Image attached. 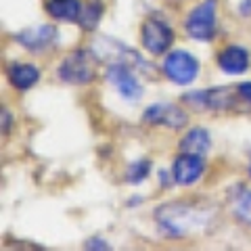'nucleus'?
Instances as JSON below:
<instances>
[{"label":"nucleus","mask_w":251,"mask_h":251,"mask_svg":"<svg viewBox=\"0 0 251 251\" xmlns=\"http://www.w3.org/2000/svg\"><path fill=\"white\" fill-rule=\"evenodd\" d=\"M209 214L211 211L207 205H199L193 201H170L157 207L155 220L172 237H184L199 226H205Z\"/></svg>","instance_id":"f257e3e1"},{"label":"nucleus","mask_w":251,"mask_h":251,"mask_svg":"<svg viewBox=\"0 0 251 251\" xmlns=\"http://www.w3.org/2000/svg\"><path fill=\"white\" fill-rule=\"evenodd\" d=\"M97 61H99L97 54H94L90 49L88 50L86 49L75 50L61 61L57 75L63 82L74 84V86L90 84L94 77H97Z\"/></svg>","instance_id":"f03ea898"},{"label":"nucleus","mask_w":251,"mask_h":251,"mask_svg":"<svg viewBox=\"0 0 251 251\" xmlns=\"http://www.w3.org/2000/svg\"><path fill=\"white\" fill-rule=\"evenodd\" d=\"M216 9H218V0H203L201 4H197L195 9L188 13V17L184 21L186 34L195 38V40L207 42L216 36Z\"/></svg>","instance_id":"7ed1b4c3"},{"label":"nucleus","mask_w":251,"mask_h":251,"mask_svg":"<svg viewBox=\"0 0 251 251\" xmlns=\"http://www.w3.org/2000/svg\"><path fill=\"white\" fill-rule=\"evenodd\" d=\"M90 50L97 54L99 61H111V63H128V65L136 67V69H143V72H149L151 65L140 59V54L132 49H126L122 42L113 40V38H107V36H99L97 40L90 44Z\"/></svg>","instance_id":"20e7f679"},{"label":"nucleus","mask_w":251,"mask_h":251,"mask_svg":"<svg viewBox=\"0 0 251 251\" xmlns=\"http://www.w3.org/2000/svg\"><path fill=\"white\" fill-rule=\"evenodd\" d=\"M163 74L174 84L186 86L191 84L199 74V61L186 50H172L163 59Z\"/></svg>","instance_id":"39448f33"},{"label":"nucleus","mask_w":251,"mask_h":251,"mask_svg":"<svg viewBox=\"0 0 251 251\" xmlns=\"http://www.w3.org/2000/svg\"><path fill=\"white\" fill-rule=\"evenodd\" d=\"M140 40H143V46L153 57H159V54H166L170 50L172 42H174V29L166 21L151 17L143 23Z\"/></svg>","instance_id":"423d86ee"},{"label":"nucleus","mask_w":251,"mask_h":251,"mask_svg":"<svg viewBox=\"0 0 251 251\" xmlns=\"http://www.w3.org/2000/svg\"><path fill=\"white\" fill-rule=\"evenodd\" d=\"M57 40H59V29L50 25V23H40V25H34V27H25L15 34V42L31 52L49 50L50 46L57 44Z\"/></svg>","instance_id":"0eeeda50"},{"label":"nucleus","mask_w":251,"mask_h":251,"mask_svg":"<svg viewBox=\"0 0 251 251\" xmlns=\"http://www.w3.org/2000/svg\"><path fill=\"white\" fill-rule=\"evenodd\" d=\"M105 77L128 100H136L143 94V86H140L138 77L132 72V65H128V63H109Z\"/></svg>","instance_id":"6e6552de"},{"label":"nucleus","mask_w":251,"mask_h":251,"mask_svg":"<svg viewBox=\"0 0 251 251\" xmlns=\"http://www.w3.org/2000/svg\"><path fill=\"white\" fill-rule=\"evenodd\" d=\"M203 172H205L203 155L180 153L174 159V163H172V182L180 186H191L203 176Z\"/></svg>","instance_id":"1a4fd4ad"},{"label":"nucleus","mask_w":251,"mask_h":251,"mask_svg":"<svg viewBox=\"0 0 251 251\" xmlns=\"http://www.w3.org/2000/svg\"><path fill=\"white\" fill-rule=\"evenodd\" d=\"M143 122L149 124V126H166V128H172V130H178L186 126L188 117L182 109H178L176 105H151L147 107V111L143 113Z\"/></svg>","instance_id":"9d476101"},{"label":"nucleus","mask_w":251,"mask_h":251,"mask_svg":"<svg viewBox=\"0 0 251 251\" xmlns=\"http://www.w3.org/2000/svg\"><path fill=\"white\" fill-rule=\"evenodd\" d=\"M218 65L226 74H243L249 69V52L243 46H226L218 54Z\"/></svg>","instance_id":"9b49d317"},{"label":"nucleus","mask_w":251,"mask_h":251,"mask_svg":"<svg viewBox=\"0 0 251 251\" xmlns=\"http://www.w3.org/2000/svg\"><path fill=\"white\" fill-rule=\"evenodd\" d=\"M38 77H40V72L31 63H13L9 67V82L19 92L29 90L38 82Z\"/></svg>","instance_id":"f8f14e48"},{"label":"nucleus","mask_w":251,"mask_h":251,"mask_svg":"<svg viewBox=\"0 0 251 251\" xmlns=\"http://www.w3.org/2000/svg\"><path fill=\"white\" fill-rule=\"evenodd\" d=\"M82 6L80 0H46V13L59 21H77Z\"/></svg>","instance_id":"ddd939ff"},{"label":"nucleus","mask_w":251,"mask_h":251,"mask_svg":"<svg viewBox=\"0 0 251 251\" xmlns=\"http://www.w3.org/2000/svg\"><path fill=\"white\" fill-rule=\"evenodd\" d=\"M209 151V134L203 128L188 130L184 138L180 140V153H193V155H205Z\"/></svg>","instance_id":"4468645a"},{"label":"nucleus","mask_w":251,"mask_h":251,"mask_svg":"<svg viewBox=\"0 0 251 251\" xmlns=\"http://www.w3.org/2000/svg\"><path fill=\"white\" fill-rule=\"evenodd\" d=\"M203 92H205V111L207 109L222 111V109H232L237 105V99H234V92L230 88H214Z\"/></svg>","instance_id":"2eb2a0df"},{"label":"nucleus","mask_w":251,"mask_h":251,"mask_svg":"<svg viewBox=\"0 0 251 251\" xmlns=\"http://www.w3.org/2000/svg\"><path fill=\"white\" fill-rule=\"evenodd\" d=\"M103 11H105V6L100 0H88V2L82 6V13H80V17H77L75 23L86 31L97 29L100 17H103Z\"/></svg>","instance_id":"dca6fc26"},{"label":"nucleus","mask_w":251,"mask_h":251,"mask_svg":"<svg viewBox=\"0 0 251 251\" xmlns=\"http://www.w3.org/2000/svg\"><path fill=\"white\" fill-rule=\"evenodd\" d=\"M232 214L241 224L251 226V191L243 188L232 199Z\"/></svg>","instance_id":"f3484780"},{"label":"nucleus","mask_w":251,"mask_h":251,"mask_svg":"<svg viewBox=\"0 0 251 251\" xmlns=\"http://www.w3.org/2000/svg\"><path fill=\"white\" fill-rule=\"evenodd\" d=\"M149 172H151V161L149 159H138L134 163H130L128 172H126V180L130 184H140L143 180H147Z\"/></svg>","instance_id":"a211bd4d"},{"label":"nucleus","mask_w":251,"mask_h":251,"mask_svg":"<svg viewBox=\"0 0 251 251\" xmlns=\"http://www.w3.org/2000/svg\"><path fill=\"white\" fill-rule=\"evenodd\" d=\"M237 90H239V97L241 99H245L247 103L251 105V82H243L237 86Z\"/></svg>","instance_id":"6ab92c4d"},{"label":"nucleus","mask_w":251,"mask_h":251,"mask_svg":"<svg viewBox=\"0 0 251 251\" xmlns=\"http://www.w3.org/2000/svg\"><path fill=\"white\" fill-rule=\"evenodd\" d=\"M86 249H109V245L103 241V239H90V241H86V245H84Z\"/></svg>","instance_id":"aec40b11"},{"label":"nucleus","mask_w":251,"mask_h":251,"mask_svg":"<svg viewBox=\"0 0 251 251\" xmlns=\"http://www.w3.org/2000/svg\"><path fill=\"white\" fill-rule=\"evenodd\" d=\"M239 13L245 15V17H249L251 15V0H243V2L239 4Z\"/></svg>","instance_id":"412c9836"},{"label":"nucleus","mask_w":251,"mask_h":251,"mask_svg":"<svg viewBox=\"0 0 251 251\" xmlns=\"http://www.w3.org/2000/svg\"><path fill=\"white\" fill-rule=\"evenodd\" d=\"M249 174H251V166H249Z\"/></svg>","instance_id":"4be33fe9"}]
</instances>
